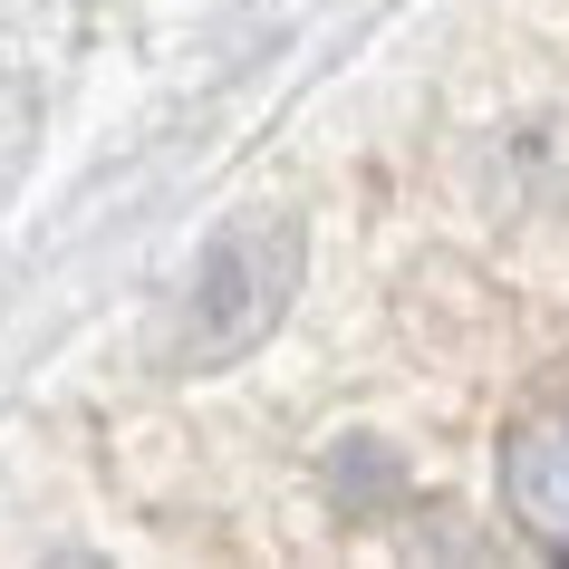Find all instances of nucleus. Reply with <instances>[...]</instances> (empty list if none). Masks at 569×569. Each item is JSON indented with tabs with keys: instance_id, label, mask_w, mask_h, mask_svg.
Masks as SVG:
<instances>
[{
	"instance_id": "obj_1",
	"label": "nucleus",
	"mask_w": 569,
	"mask_h": 569,
	"mask_svg": "<svg viewBox=\"0 0 569 569\" xmlns=\"http://www.w3.org/2000/svg\"><path fill=\"white\" fill-rule=\"evenodd\" d=\"M290 290H300V222L290 212H241L212 232V251L193 261L174 300V367H232L251 358L280 319H290Z\"/></svg>"
},
{
	"instance_id": "obj_2",
	"label": "nucleus",
	"mask_w": 569,
	"mask_h": 569,
	"mask_svg": "<svg viewBox=\"0 0 569 569\" xmlns=\"http://www.w3.org/2000/svg\"><path fill=\"white\" fill-rule=\"evenodd\" d=\"M502 502H511V521H521L531 550L569 560V396H550V406H531V416L511 425V445H502Z\"/></svg>"
}]
</instances>
